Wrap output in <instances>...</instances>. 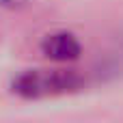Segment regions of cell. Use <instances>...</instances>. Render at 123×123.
<instances>
[{
    "label": "cell",
    "instance_id": "2",
    "mask_svg": "<svg viewBox=\"0 0 123 123\" xmlns=\"http://www.w3.org/2000/svg\"><path fill=\"white\" fill-rule=\"evenodd\" d=\"M39 52L52 63H74L82 56V43L69 30H54L39 41Z\"/></svg>",
    "mask_w": 123,
    "mask_h": 123
},
{
    "label": "cell",
    "instance_id": "3",
    "mask_svg": "<svg viewBox=\"0 0 123 123\" xmlns=\"http://www.w3.org/2000/svg\"><path fill=\"white\" fill-rule=\"evenodd\" d=\"M30 0H0V6H6V9H22L26 6Z\"/></svg>",
    "mask_w": 123,
    "mask_h": 123
},
{
    "label": "cell",
    "instance_id": "1",
    "mask_svg": "<svg viewBox=\"0 0 123 123\" xmlns=\"http://www.w3.org/2000/svg\"><path fill=\"white\" fill-rule=\"evenodd\" d=\"M84 78L74 69H28L11 80V93L22 99H41L82 89Z\"/></svg>",
    "mask_w": 123,
    "mask_h": 123
}]
</instances>
